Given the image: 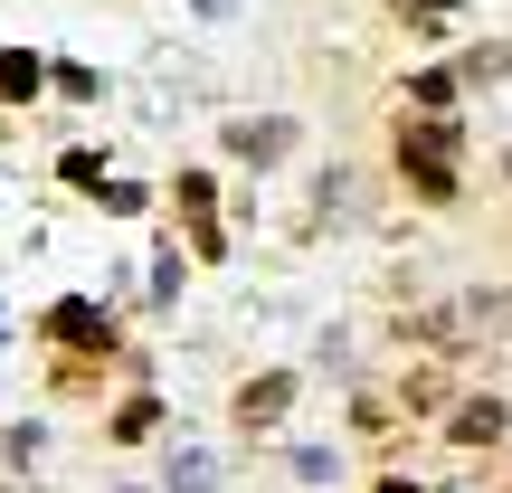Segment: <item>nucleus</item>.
Returning <instances> with one entry per match:
<instances>
[{
	"label": "nucleus",
	"mask_w": 512,
	"mask_h": 493,
	"mask_svg": "<svg viewBox=\"0 0 512 493\" xmlns=\"http://www.w3.org/2000/svg\"><path fill=\"white\" fill-rule=\"evenodd\" d=\"M399 171L418 181V200H456V133H446V114H418V124H399Z\"/></svg>",
	"instance_id": "f257e3e1"
},
{
	"label": "nucleus",
	"mask_w": 512,
	"mask_h": 493,
	"mask_svg": "<svg viewBox=\"0 0 512 493\" xmlns=\"http://www.w3.org/2000/svg\"><path fill=\"white\" fill-rule=\"evenodd\" d=\"M294 475H304V484H332V446H294Z\"/></svg>",
	"instance_id": "1a4fd4ad"
},
{
	"label": "nucleus",
	"mask_w": 512,
	"mask_h": 493,
	"mask_svg": "<svg viewBox=\"0 0 512 493\" xmlns=\"http://www.w3.org/2000/svg\"><path fill=\"white\" fill-rule=\"evenodd\" d=\"M162 493H219V456H209V446H171Z\"/></svg>",
	"instance_id": "7ed1b4c3"
},
{
	"label": "nucleus",
	"mask_w": 512,
	"mask_h": 493,
	"mask_svg": "<svg viewBox=\"0 0 512 493\" xmlns=\"http://www.w3.org/2000/svg\"><path fill=\"white\" fill-rule=\"evenodd\" d=\"M285 143H294V124H285V114H266V124H228V152H247V162H275Z\"/></svg>",
	"instance_id": "20e7f679"
},
{
	"label": "nucleus",
	"mask_w": 512,
	"mask_h": 493,
	"mask_svg": "<svg viewBox=\"0 0 512 493\" xmlns=\"http://www.w3.org/2000/svg\"><path fill=\"white\" fill-rule=\"evenodd\" d=\"M408 95H418V114H446V95H456V76H446V67H427V76H418Z\"/></svg>",
	"instance_id": "423d86ee"
},
{
	"label": "nucleus",
	"mask_w": 512,
	"mask_h": 493,
	"mask_svg": "<svg viewBox=\"0 0 512 493\" xmlns=\"http://www.w3.org/2000/svg\"><path fill=\"white\" fill-rule=\"evenodd\" d=\"M57 332H67V342H105V332H95V304H57Z\"/></svg>",
	"instance_id": "0eeeda50"
},
{
	"label": "nucleus",
	"mask_w": 512,
	"mask_h": 493,
	"mask_svg": "<svg viewBox=\"0 0 512 493\" xmlns=\"http://www.w3.org/2000/svg\"><path fill=\"white\" fill-rule=\"evenodd\" d=\"M0 86H10V95H38V57H0Z\"/></svg>",
	"instance_id": "6e6552de"
},
{
	"label": "nucleus",
	"mask_w": 512,
	"mask_h": 493,
	"mask_svg": "<svg viewBox=\"0 0 512 493\" xmlns=\"http://www.w3.org/2000/svg\"><path fill=\"white\" fill-rule=\"evenodd\" d=\"M456 437H465V446L503 437V399H475V408H465V418H456Z\"/></svg>",
	"instance_id": "39448f33"
},
{
	"label": "nucleus",
	"mask_w": 512,
	"mask_h": 493,
	"mask_svg": "<svg viewBox=\"0 0 512 493\" xmlns=\"http://www.w3.org/2000/svg\"><path fill=\"white\" fill-rule=\"evenodd\" d=\"M503 171H512V152H503Z\"/></svg>",
	"instance_id": "9d476101"
},
{
	"label": "nucleus",
	"mask_w": 512,
	"mask_h": 493,
	"mask_svg": "<svg viewBox=\"0 0 512 493\" xmlns=\"http://www.w3.org/2000/svg\"><path fill=\"white\" fill-rule=\"evenodd\" d=\"M285 399H294V370L247 380V389H238V427H275V418H285Z\"/></svg>",
	"instance_id": "f03ea898"
}]
</instances>
